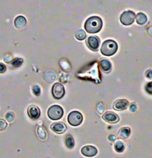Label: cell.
<instances>
[{"instance_id":"obj_23","label":"cell","mask_w":152,"mask_h":158,"mask_svg":"<svg viewBox=\"0 0 152 158\" xmlns=\"http://www.w3.org/2000/svg\"><path fill=\"white\" fill-rule=\"evenodd\" d=\"M7 126H8L7 123L2 119H0V131H4L5 128H7Z\"/></svg>"},{"instance_id":"obj_24","label":"cell","mask_w":152,"mask_h":158,"mask_svg":"<svg viewBox=\"0 0 152 158\" xmlns=\"http://www.w3.org/2000/svg\"><path fill=\"white\" fill-rule=\"evenodd\" d=\"M33 92H34V94L36 96H39L40 94V92H41L40 88L38 85H34V87H33Z\"/></svg>"},{"instance_id":"obj_13","label":"cell","mask_w":152,"mask_h":158,"mask_svg":"<svg viewBox=\"0 0 152 158\" xmlns=\"http://www.w3.org/2000/svg\"><path fill=\"white\" fill-rule=\"evenodd\" d=\"M27 20L23 16H19L14 20V25L16 28L21 29L26 25Z\"/></svg>"},{"instance_id":"obj_22","label":"cell","mask_w":152,"mask_h":158,"mask_svg":"<svg viewBox=\"0 0 152 158\" xmlns=\"http://www.w3.org/2000/svg\"><path fill=\"white\" fill-rule=\"evenodd\" d=\"M14 117H15L14 114L11 111H9L5 114V119H6L7 121L9 123H11L12 121L14 120Z\"/></svg>"},{"instance_id":"obj_7","label":"cell","mask_w":152,"mask_h":158,"mask_svg":"<svg viewBox=\"0 0 152 158\" xmlns=\"http://www.w3.org/2000/svg\"><path fill=\"white\" fill-rule=\"evenodd\" d=\"M100 39L96 36H91L88 38L87 45L90 49L93 51H97L100 46Z\"/></svg>"},{"instance_id":"obj_21","label":"cell","mask_w":152,"mask_h":158,"mask_svg":"<svg viewBox=\"0 0 152 158\" xmlns=\"http://www.w3.org/2000/svg\"><path fill=\"white\" fill-rule=\"evenodd\" d=\"M23 63V60L21 58H16L11 61V65L14 68H18Z\"/></svg>"},{"instance_id":"obj_2","label":"cell","mask_w":152,"mask_h":158,"mask_svg":"<svg viewBox=\"0 0 152 158\" xmlns=\"http://www.w3.org/2000/svg\"><path fill=\"white\" fill-rule=\"evenodd\" d=\"M117 49H118V45L116 42L109 40L102 43L101 53L105 56H112L117 52Z\"/></svg>"},{"instance_id":"obj_30","label":"cell","mask_w":152,"mask_h":158,"mask_svg":"<svg viewBox=\"0 0 152 158\" xmlns=\"http://www.w3.org/2000/svg\"><path fill=\"white\" fill-rule=\"evenodd\" d=\"M146 76H147L149 79L151 78V70H148V72L146 73Z\"/></svg>"},{"instance_id":"obj_28","label":"cell","mask_w":152,"mask_h":158,"mask_svg":"<svg viewBox=\"0 0 152 158\" xmlns=\"http://www.w3.org/2000/svg\"><path fill=\"white\" fill-rule=\"evenodd\" d=\"M129 109L131 112H135L137 111V106L134 103L131 104V105H130Z\"/></svg>"},{"instance_id":"obj_5","label":"cell","mask_w":152,"mask_h":158,"mask_svg":"<svg viewBox=\"0 0 152 158\" xmlns=\"http://www.w3.org/2000/svg\"><path fill=\"white\" fill-rule=\"evenodd\" d=\"M135 17H136V15L134 12L131 10H126L121 14L120 22L124 25H131L134 22Z\"/></svg>"},{"instance_id":"obj_19","label":"cell","mask_w":152,"mask_h":158,"mask_svg":"<svg viewBox=\"0 0 152 158\" xmlns=\"http://www.w3.org/2000/svg\"><path fill=\"white\" fill-rule=\"evenodd\" d=\"M114 148L117 152L121 153L125 149V146H124L123 143L121 142V141H117L114 144Z\"/></svg>"},{"instance_id":"obj_15","label":"cell","mask_w":152,"mask_h":158,"mask_svg":"<svg viewBox=\"0 0 152 158\" xmlns=\"http://www.w3.org/2000/svg\"><path fill=\"white\" fill-rule=\"evenodd\" d=\"M100 67L102 69V71H104L105 72L108 73L109 71H111V69H112V66H111V63L108 60H105V59H102V60L100 62Z\"/></svg>"},{"instance_id":"obj_3","label":"cell","mask_w":152,"mask_h":158,"mask_svg":"<svg viewBox=\"0 0 152 158\" xmlns=\"http://www.w3.org/2000/svg\"><path fill=\"white\" fill-rule=\"evenodd\" d=\"M64 114V111L61 106L54 105L51 107L49 108L47 111V116L51 120H58L63 117Z\"/></svg>"},{"instance_id":"obj_11","label":"cell","mask_w":152,"mask_h":158,"mask_svg":"<svg viewBox=\"0 0 152 158\" xmlns=\"http://www.w3.org/2000/svg\"><path fill=\"white\" fill-rule=\"evenodd\" d=\"M27 114L31 119L36 120L40 117V110L36 106H31L27 108Z\"/></svg>"},{"instance_id":"obj_9","label":"cell","mask_w":152,"mask_h":158,"mask_svg":"<svg viewBox=\"0 0 152 158\" xmlns=\"http://www.w3.org/2000/svg\"><path fill=\"white\" fill-rule=\"evenodd\" d=\"M82 154L85 157H94L97 154V149L96 147L93 146H85L82 147L81 149Z\"/></svg>"},{"instance_id":"obj_4","label":"cell","mask_w":152,"mask_h":158,"mask_svg":"<svg viewBox=\"0 0 152 158\" xmlns=\"http://www.w3.org/2000/svg\"><path fill=\"white\" fill-rule=\"evenodd\" d=\"M83 117L82 114L77 111H71L68 116V121L72 126H78L82 123Z\"/></svg>"},{"instance_id":"obj_17","label":"cell","mask_w":152,"mask_h":158,"mask_svg":"<svg viewBox=\"0 0 152 158\" xmlns=\"http://www.w3.org/2000/svg\"><path fill=\"white\" fill-rule=\"evenodd\" d=\"M37 135L39 137V139H41L42 140H45L47 139V132L46 130L44 128L43 126H39L37 128Z\"/></svg>"},{"instance_id":"obj_16","label":"cell","mask_w":152,"mask_h":158,"mask_svg":"<svg viewBox=\"0 0 152 158\" xmlns=\"http://www.w3.org/2000/svg\"><path fill=\"white\" fill-rule=\"evenodd\" d=\"M135 19L137 20V23L139 24V25H144V24L146 23L147 22V16H146V14H142V13H139L137 14V15Z\"/></svg>"},{"instance_id":"obj_29","label":"cell","mask_w":152,"mask_h":158,"mask_svg":"<svg viewBox=\"0 0 152 158\" xmlns=\"http://www.w3.org/2000/svg\"><path fill=\"white\" fill-rule=\"evenodd\" d=\"M116 139H117V137H116V136H115V135H110L109 136V139L110 141H111V142H113V141H115V140H116Z\"/></svg>"},{"instance_id":"obj_27","label":"cell","mask_w":152,"mask_h":158,"mask_svg":"<svg viewBox=\"0 0 152 158\" xmlns=\"http://www.w3.org/2000/svg\"><path fill=\"white\" fill-rule=\"evenodd\" d=\"M151 83L152 82H148V84L147 85H146V91H148V94H151V92H152V87H151Z\"/></svg>"},{"instance_id":"obj_10","label":"cell","mask_w":152,"mask_h":158,"mask_svg":"<svg viewBox=\"0 0 152 158\" xmlns=\"http://www.w3.org/2000/svg\"><path fill=\"white\" fill-rule=\"evenodd\" d=\"M51 130L55 132L56 134H63L64 132L66 131L67 127L65 126V123L61 122H58V123H54L51 125Z\"/></svg>"},{"instance_id":"obj_18","label":"cell","mask_w":152,"mask_h":158,"mask_svg":"<svg viewBox=\"0 0 152 158\" xmlns=\"http://www.w3.org/2000/svg\"><path fill=\"white\" fill-rule=\"evenodd\" d=\"M65 145L68 148H73L74 147V139L71 135H68L65 137Z\"/></svg>"},{"instance_id":"obj_20","label":"cell","mask_w":152,"mask_h":158,"mask_svg":"<svg viewBox=\"0 0 152 158\" xmlns=\"http://www.w3.org/2000/svg\"><path fill=\"white\" fill-rule=\"evenodd\" d=\"M75 36H76V38L78 40H85L86 37V34L83 30L80 29V30H78L76 32V34H75Z\"/></svg>"},{"instance_id":"obj_8","label":"cell","mask_w":152,"mask_h":158,"mask_svg":"<svg viewBox=\"0 0 152 158\" xmlns=\"http://www.w3.org/2000/svg\"><path fill=\"white\" fill-rule=\"evenodd\" d=\"M102 119L109 123H116L119 122L120 118L117 114L113 113L112 111H107L102 115Z\"/></svg>"},{"instance_id":"obj_1","label":"cell","mask_w":152,"mask_h":158,"mask_svg":"<svg viewBox=\"0 0 152 158\" xmlns=\"http://www.w3.org/2000/svg\"><path fill=\"white\" fill-rule=\"evenodd\" d=\"M102 21L99 16H91L86 20L85 29L90 34H96L101 30Z\"/></svg>"},{"instance_id":"obj_12","label":"cell","mask_w":152,"mask_h":158,"mask_svg":"<svg viewBox=\"0 0 152 158\" xmlns=\"http://www.w3.org/2000/svg\"><path fill=\"white\" fill-rule=\"evenodd\" d=\"M129 107V101L126 100H117L113 104V108L117 111H123Z\"/></svg>"},{"instance_id":"obj_25","label":"cell","mask_w":152,"mask_h":158,"mask_svg":"<svg viewBox=\"0 0 152 158\" xmlns=\"http://www.w3.org/2000/svg\"><path fill=\"white\" fill-rule=\"evenodd\" d=\"M104 111H105V107H104L103 104L100 102V103L98 104V106H97V111H98V113L100 114H101L103 113Z\"/></svg>"},{"instance_id":"obj_26","label":"cell","mask_w":152,"mask_h":158,"mask_svg":"<svg viewBox=\"0 0 152 158\" xmlns=\"http://www.w3.org/2000/svg\"><path fill=\"white\" fill-rule=\"evenodd\" d=\"M5 71H6V66L3 63L0 62V73H5Z\"/></svg>"},{"instance_id":"obj_6","label":"cell","mask_w":152,"mask_h":158,"mask_svg":"<svg viewBox=\"0 0 152 158\" xmlns=\"http://www.w3.org/2000/svg\"><path fill=\"white\" fill-rule=\"evenodd\" d=\"M52 94L54 98L60 100L65 95V88L60 82L54 83L52 87Z\"/></svg>"},{"instance_id":"obj_14","label":"cell","mask_w":152,"mask_h":158,"mask_svg":"<svg viewBox=\"0 0 152 158\" xmlns=\"http://www.w3.org/2000/svg\"><path fill=\"white\" fill-rule=\"evenodd\" d=\"M131 135V129L129 127H122L118 132L119 137L121 139H127Z\"/></svg>"}]
</instances>
